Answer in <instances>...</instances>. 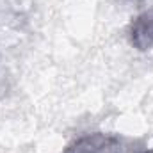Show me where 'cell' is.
Listing matches in <instances>:
<instances>
[{"label": "cell", "mask_w": 153, "mask_h": 153, "mask_svg": "<svg viewBox=\"0 0 153 153\" xmlns=\"http://www.w3.org/2000/svg\"><path fill=\"white\" fill-rule=\"evenodd\" d=\"M62 153H121V141L103 132L85 134L68 144Z\"/></svg>", "instance_id": "6da1fadb"}, {"label": "cell", "mask_w": 153, "mask_h": 153, "mask_svg": "<svg viewBox=\"0 0 153 153\" xmlns=\"http://www.w3.org/2000/svg\"><path fill=\"white\" fill-rule=\"evenodd\" d=\"M130 43L139 52H150L153 50V7L135 16V20L130 23Z\"/></svg>", "instance_id": "7a4b0ae2"}, {"label": "cell", "mask_w": 153, "mask_h": 153, "mask_svg": "<svg viewBox=\"0 0 153 153\" xmlns=\"http://www.w3.org/2000/svg\"><path fill=\"white\" fill-rule=\"evenodd\" d=\"M141 153H153V150H146V152H141Z\"/></svg>", "instance_id": "3957f363"}]
</instances>
